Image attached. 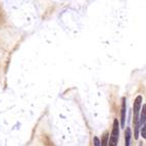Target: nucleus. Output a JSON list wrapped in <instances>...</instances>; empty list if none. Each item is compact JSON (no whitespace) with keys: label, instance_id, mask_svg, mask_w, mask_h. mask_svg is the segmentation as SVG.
I'll list each match as a JSON object with an SVG mask.
<instances>
[{"label":"nucleus","instance_id":"f257e3e1","mask_svg":"<svg viewBox=\"0 0 146 146\" xmlns=\"http://www.w3.org/2000/svg\"><path fill=\"white\" fill-rule=\"evenodd\" d=\"M142 105V96L139 95L137 96L136 99L134 101V108H133V112H134V126H135V138H138V130H139V111L141 108Z\"/></svg>","mask_w":146,"mask_h":146},{"label":"nucleus","instance_id":"39448f33","mask_svg":"<svg viewBox=\"0 0 146 146\" xmlns=\"http://www.w3.org/2000/svg\"><path fill=\"white\" fill-rule=\"evenodd\" d=\"M145 108L146 106L143 105V108H142V113H141V117H140V124L142 125V127L145 126V117H146V111H145Z\"/></svg>","mask_w":146,"mask_h":146},{"label":"nucleus","instance_id":"f03ea898","mask_svg":"<svg viewBox=\"0 0 146 146\" xmlns=\"http://www.w3.org/2000/svg\"><path fill=\"white\" fill-rule=\"evenodd\" d=\"M119 122H117V119H115L113 121V126H112V131L111 135H110V139L107 146H117V142H119Z\"/></svg>","mask_w":146,"mask_h":146},{"label":"nucleus","instance_id":"0eeeda50","mask_svg":"<svg viewBox=\"0 0 146 146\" xmlns=\"http://www.w3.org/2000/svg\"><path fill=\"white\" fill-rule=\"evenodd\" d=\"M94 146H100V141L97 137H94Z\"/></svg>","mask_w":146,"mask_h":146},{"label":"nucleus","instance_id":"423d86ee","mask_svg":"<svg viewBox=\"0 0 146 146\" xmlns=\"http://www.w3.org/2000/svg\"><path fill=\"white\" fill-rule=\"evenodd\" d=\"M107 143H108V134L105 133L102 139V143H100V146H107Z\"/></svg>","mask_w":146,"mask_h":146},{"label":"nucleus","instance_id":"6e6552de","mask_svg":"<svg viewBox=\"0 0 146 146\" xmlns=\"http://www.w3.org/2000/svg\"><path fill=\"white\" fill-rule=\"evenodd\" d=\"M145 130H146L145 126H143V127H142V131H141V133H142V137H143V138H145V137H146V134H145Z\"/></svg>","mask_w":146,"mask_h":146},{"label":"nucleus","instance_id":"20e7f679","mask_svg":"<svg viewBox=\"0 0 146 146\" xmlns=\"http://www.w3.org/2000/svg\"><path fill=\"white\" fill-rule=\"evenodd\" d=\"M131 137H132V133H131V129L130 128H127L126 132H125V146H130V142H131Z\"/></svg>","mask_w":146,"mask_h":146},{"label":"nucleus","instance_id":"7ed1b4c3","mask_svg":"<svg viewBox=\"0 0 146 146\" xmlns=\"http://www.w3.org/2000/svg\"><path fill=\"white\" fill-rule=\"evenodd\" d=\"M126 111H127L126 97H123V99H122V108H121V126H122V127H125V121H126Z\"/></svg>","mask_w":146,"mask_h":146}]
</instances>
